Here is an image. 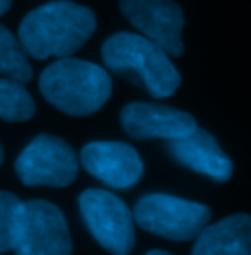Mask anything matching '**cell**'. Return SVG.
<instances>
[{
  "mask_svg": "<svg viewBox=\"0 0 251 255\" xmlns=\"http://www.w3.org/2000/svg\"><path fill=\"white\" fill-rule=\"evenodd\" d=\"M122 128L133 139H177L196 129L194 118L177 108L165 104L131 102L122 108Z\"/></svg>",
  "mask_w": 251,
  "mask_h": 255,
  "instance_id": "30bf717a",
  "label": "cell"
},
{
  "mask_svg": "<svg viewBox=\"0 0 251 255\" xmlns=\"http://www.w3.org/2000/svg\"><path fill=\"white\" fill-rule=\"evenodd\" d=\"M71 234L63 212L47 200L22 202L12 252L20 255L71 254Z\"/></svg>",
  "mask_w": 251,
  "mask_h": 255,
  "instance_id": "5b68a950",
  "label": "cell"
},
{
  "mask_svg": "<svg viewBox=\"0 0 251 255\" xmlns=\"http://www.w3.org/2000/svg\"><path fill=\"white\" fill-rule=\"evenodd\" d=\"M133 220L145 232L175 242L196 240L210 220V208L171 194H145L133 208Z\"/></svg>",
  "mask_w": 251,
  "mask_h": 255,
  "instance_id": "277c9868",
  "label": "cell"
},
{
  "mask_svg": "<svg viewBox=\"0 0 251 255\" xmlns=\"http://www.w3.org/2000/svg\"><path fill=\"white\" fill-rule=\"evenodd\" d=\"M10 6H12V0H0V16L6 14L10 10Z\"/></svg>",
  "mask_w": 251,
  "mask_h": 255,
  "instance_id": "2e32d148",
  "label": "cell"
},
{
  "mask_svg": "<svg viewBox=\"0 0 251 255\" xmlns=\"http://www.w3.org/2000/svg\"><path fill=\"white\" fill-rule=\"evenodd\" d=\"M169 153L185 167L202 173L214 181H228L232 177V161L222 151L218 141L204 129L196 128L188 135L169 139Z\"/></svg>",
  "mask_w": 251,
  "mask_h": 255,
  "instance_id": "8fae6325",
  "label": "cell"
},
{
  "mask_svg": "<svg viewBox=\"0 0 251 255\" xmlns=\"http://www.w3.org/2000/svg\"><path fill=\"white\" fill-rule=\"evenodd\" d=\"M196 255H251V216L234 214L204 226L192 248Z\"/></svg>",
  "mask_w": 251,
  "mask_h": 255,
  "instance_id": "7c38bea8",
  "label": "cell"
},
{
  "mask_svg": "<svg viewBox=\"0 0 251 255\" xmlns=\"http://www.w3.org/2000/svg\"><path fill=\"white\" fill-rule=\"evenodd\" d=\"M96 30V16L91 8L55 0L47 2L22 20L18 39L33 59L69 57L79 51Z\"/></svg>",
  "mask_w": 251,
  "mask_h": 255,
  "instance_id": "6da1fadb",
  "label": "cell"
},
{
  "mask_svg": "<svg viewBox=\"0 0 251 255\" xmlns=\"http://www.w3.org/2000/svg\"><path fill=\"white\" fill-rule=\"evenodd\" d=\"M39 91L49 104L71 116L100 110L112 95L110 75L91 61L59 57L39 77Z\"/></svg>",
  "mask_w": 251,
  "mask_h": 255,
  "instance_id": "3957f363",
  "label": "cell"
},
{
  "mask_svg": "<svg viewBox=\"0 0 251 255\" xmlns=\"http://www.w3.org/2000/svg\"><path fill=\"white\" fill-rule=\"evenodd\" d=\"M16 173L28 187H67L77 179L79 161L71 145L55 135L39 133L16 159Z\"/></svg>",
  "mask_w": 251,
  "mask_h": 255,
  "instance_id": "52a82bcc",
  "label": "cell"
},
{
  "mask_svg": "<svg viewBox=\"0 0 251 255\" xmlns=\"http://www.w3.org/2000/svg\"><path fill=\"white\" fill-rule=\"evenodd\" d=\"M151 255H165L167 252H163V250H153V252H149Z\"/></svg>",
  "mask_w": 251,
  "mask_h": 255,
  "instance_id": "e0dca14e",
  "label": "cell"
},
{
  "mask_svg": "<svg viewBox=\"0 0 251 255\" xmlns=\"http://www.w3.org/2000/svg\"><path fill=\"white\" fill-rule=\"evenodd\" d=\"M0 75L20 83H28L31 79V65L26 49L4 26H0Z\"/></svg>",
  "mask_w": 251,
  "mask_h": 255,
  "instance_id": "5bb4252c",
  "label": "cell"
},
{
  "mask_svg": "<svg viewBox=\"0 0 251 255\" xmlns=\"http://www.w3.org/2000/svg\"><path fill=\"white\" fill-rule=\"evenodd\" d=\"M81 165L112 189H129L143 175L139 153L122 141H93L85 145Z\"/></svg>",
  "mask_w": 251,
  "mask_h": 255,
  "instance_id": "9c48e42d",
  "label": "cell"
},
{
  "mask_svg": "<svg viewBox=\"0 0 251 255\" xmlns=\"http://www.w3.org/2000/svg\"><path fill=\"white\" fill-rule=\"evenodd\" d=\"M35 114V102L16 79H0V118L6 122H24Z\"/></svg>",
  "mask_w": 251,
  "mask_h": 255,
  "instance_id": "4fadbf2b",
  "label": "cell"
},
{
  "mask_svg": "<svg viewBox=\"0 0 251 255\" xmlns=\"http://www.w3.org/2000/svg\"><path fill=\"white\" fill-rule=\"evenodd\" d=\"M102 59L110 71L141 83L155 98L175 95L181 87V75L169 53L145 35L114 33L102 45Z\"/></svg>",
  "mask_w": 251,
  "mask_h": 255,
  "instance_id": "7a4b0ae2",
  "label": "cell"
},
{
  "mask_svg": "<svg viewBox=\"0 0 251 255\" xmlns=\"http://www.w3.org/2000/svg\"><path fill=\"white\" fill-rule=\"evenodd\" d=\"M126 18L145 33V37L159 43L169 55H183L185 47L181 32L185 26L183 10L173 0H120Z\"/></svg>",
  "mask_w": 251,
  "mask_h": 255,
  "instance_id": "ba28073f",
  "label": "cell"
},
{
  "mask_svg": "<svg viewBox=\"0 0 251 255\" xmlns=\"http://www.w3.org/2000/svg\"><path fill=\"white\" fill-rule=\"evenodd\" d=\"M20 206H22V200L16 194L0 191V254L12 250L14 246Z\"/></svg>",
  "mask_w": 251,
  "mask_h": 255,
  "instance_id": "9a60e30c",
  "label": "cell"
},
{
  "mask_svg": "<svg viewBox=\"0 0 251 255\" xmlns=\"http://www.w3.org/2000/svg\"><path fill=\"white\" fill-rule=\"evenodd\" d=\"M2 157H4V153H2V145H0V165H2Z\"/></svg>",
  "mask_w": 251,
  "mask_h": 255,
  "instance_id": "ac0fdd59",
  "label": "cell"
},
{
  "mask_svg": "<svg viewBox=\"0 0 251 255\" xmlns=\"http://www.w3.org/2000/svg\"><path fill=\"white\" fill-rule=\"evenodd\" d=\"M81 214L94 240L110 254L126 255L135 244L133 214L122 198L108 191L89 189L79 198Z\"/></svg>",
  "mask_w": 251,
  "mask_h": 255,
  "instance_id": "8992f818",
  "label": "cell"
}]
</instances>
